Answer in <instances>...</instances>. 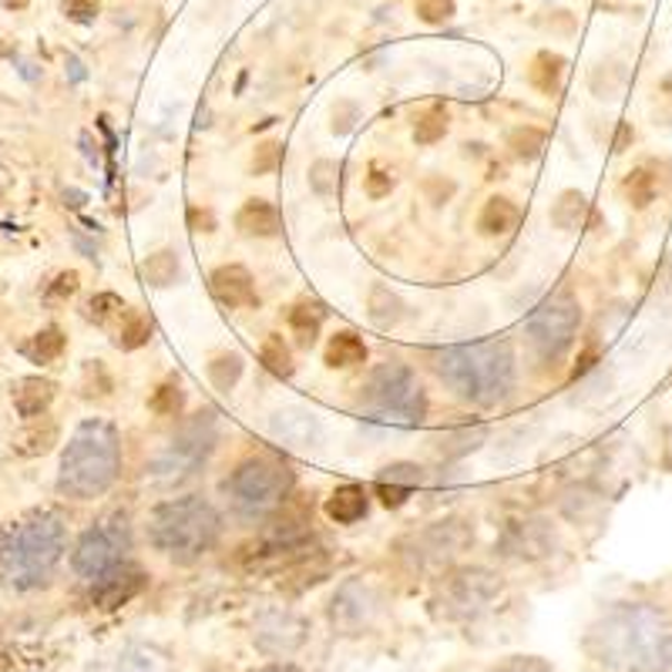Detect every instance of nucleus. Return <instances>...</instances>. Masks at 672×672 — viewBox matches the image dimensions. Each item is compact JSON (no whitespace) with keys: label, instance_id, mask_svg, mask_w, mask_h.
Masks as SVG:
<instances>
[{"label":"nucleus","instance_id":"b1692460","mask_svg":"<svg viewBox=\"0 0 672 672\" xmlns=\"http://www.w3.org/2000/svg\"><path fill=\"white\" fill-rule=\"evenodd\" d=\"M586 212H589V198H586L579 189H566L562 195H558V198L551 202L548 218H551V226H554V230L572 233V230H579L582 222H586Z\"/></svg>","mask_w":672,"mask_h":672},{"label":"nucleus","instance_id":"6e6d98bb","mask_svg":"<svg viewBox=\"0 0 672 672\" xmlns=\"http://www.w3.org/2000/svg\"><path fill=\"white\" fill-rule=\"evenodd\" d=\"M665 276H669V286H672V259H669V266H665Z\"/></svg>","mask_w":672,"mask_h":672},{"label":"nucleus","instance_id":"7c9ffc66","mask_svg":"<svg viewBox=\"0 0 672 672\" xmlns=\"http://www.w3.org/2000/svg\"><path fill=\"white\" fill-rule=\"evenodd\" d=\"M370 319L380 326V329H390L404 319V299L387 289V286H374L370 289Z\"/></svg>","mask_w":672,"mask_h":672},{"label":"nucleus","instance_id":"473e14b6","mask_svg":"<svg viewBox=\"0 0 672 672\" xmlns=\"http://www.w3.org/2000/svg\"><path fill=\"white\" fill-rule=\"evenodd\" d=\"M544 142H548V135H544L541 129H534V125H518V129L508 135V149H511V155H515L518 162H534V159H541Z\"/></svg>","mask_w":672,"mask_h":672},{"label":"nucleus","instance_id":"864d4df0","mask_svg":"<svg viewBox=\"0 0 672 672\" xmlns=\"http://www.w3.org/2000/svg\"><path fill=\"white\" fill-rule=\"evenodd\" d=\"M31 0H4V8H14V11H24Z\"/></svg>","mask_w":672,"mask_h":672},{"label":"nucleus","instance_id":"6ab92c4d","mask_svg":"<svg viewBox=\"0 0 672 672\" xmlns=\"http://www.w3.org/2000/svg\"><path fill=\"white\" fill-rule=\"evenodd\" d=\"M54 394H58V387L51 380H44V377H24V380L14 384L11 400H14V410L24 420H34V417H41L51 407Z\"/></svg>","mask_w":672,"mask_h":672},{"label":"nucleus","instance_id":"5fc2aeb1","mask_svg":"<svg viewBox=\"0 0 672 672\" xmlns=\"http://www.w3.org/2000/svg\"><path fill=\"white\" fill-rule=\"evenodd\" d=\"M259 672H299V669H293V665H266Z\"/></svg>","mask_w":672,"mask_h":672},{"label":"nucleus","instance_id":"49530a36","mask_svg":"<svg viewBox=\"0 0 672 672\" xmlns=\"http://www.w3.org/2000/svg\"><path fill=\"white\" fill-rule=\"evenodd\" d=\"M495 672H551V665L541 662V659H525V655H518V659H508L505 665H498Z\"/></svg>","mask_w":672,"mask_h":672},{"label":"nucleus","instance_id":"412c9836","mask_svg":"<svg viewBox=\"0 0 672 672\" xmlns=\"http://www.w3.org/2000/svg\"><path fill=\"white\" fill-rule=\"evenodd\" d=\"M562 81H566V58L554 54V51H538L531 68H528V84L548 98H554L562 91Z\"/></svg>","mask_w":672,"mask_h":672},{"label":"nucleus","instance_id":"a18cd8bd","mask_svg":"<svg viewBox=\"0 0 672 672\" xmlns=\"http://www.w3.org/2000/svg\"><path fill=\"white\" fill-rule=\"evenodd\" d=\"M364 189H367V195H370V198H384V195H390L394 179H390L387 172H380V169H370V172H367V179H364Z\"/></svg>","mask_w":672,"mask_h":672},{"label":"nucleus","instance_id":"5701e85b","mask_svg":"<svg viewBox=\"0 0 672 672\" xmlns=\"http://www.w3.org/2000/svg\"><path fill=\"white\" fill-rule=\"evenodd\" d=\"M518 226V205L505 195H491L478 215L481 236H508Z\"/></svg>","mask_w":672,"mask_h":672},{"label":"nucleus","instance_id":"de8ad7c7","mask_svg":"<svg viewBox=\"0 0 672 672\" xmlns=\"http://www.w3.org/2000/svg\"><path fill=\"white\" fill-rule=\"evenodd\" d=\"M119 672H155V665H152V659L145 655V652H125L122 655V662H119Z\"/></svg>","mask_w":672,"mask_h":672},{"label":"nucleus","instance_id":"f704fd0d","mask_svg":"<svg viewBox=\"0 0 672 672\" xmlns=\"http://www.w3.org/2000/svg\"><path fill=\"white\" fill-rule=\"evenodd\" d=\"M54 440H58V427H54V424H48L44 430L34 427V430H24V434L14 440V451L24 455V458H38V455H48V451H51Z\"/></svg>","mask_w":672,"mask_h":672},{"label":"nucleus","instance_id":"72a5a7b5","mask_svg":"<svg viewBox=\"0 0 672 672\" xmlns=\"http://www.w3.org/2000/svg\"><path fill=\"white\" fill-rule=\"evenodd\" d=\"M149 407L162 417H179L185 410V390L179 380H165L155 387V394L149 397Z\"/></svg>","mask_w":672,"mask_h":672},{"label":"nucleus","instance_id":"aec40b11","mask_svg":"<svg viewBox=\"0 0 672 672\" xmlns=\"http://www.w3.org/2000/svg\"><path fill=\"white\" fill-rule=\"evenodd\" d=\"M367 511H370V495L360 485H340L326 498V518L336 525H354L367 518Z\"/></svg>","mask_w":672,"mask_h":672},{"label":"nucleus","instance_id":"bb28decb","mask_svg":"<svg viewBox=\"0 0 672 672\" xmlns=\"http://www.w3.org/2000/svg\"><path fill=\"white\" fill-rule=\"evenodd\" d=\"M622 195H625V202H629L635 212L649 208V205L655 202V195H659V179H655V172H652L649 165L632 169V172L625 175V182H622Z\"/></svg>","mask_w":672,"mask_h":672},{"label":"nucleus","instance_id":"f257e3e1","mask_svg":"<svg viewBox=\"0 0 672 672\" xmlns=\"http://www.w3.org/2000/svg\"><path fill=\"white\" fill-rule=\"evenodd\" d=\"M589 652L619 672H672V622L645 602L609 609L586 639Z\"/></svg>","mask_w":672,"mask_h":672},{"label":"nucleus","instance_id":"1a4fd4ad","mask_svg":"<svg viewBox=\"0 0 672 672\" xmlns=\"http://www.w3.org/2000/svg\"><path fill=\"white\" fill-rule=\"evenodd\" d=\"M579 323H582V306L576 296L569 293H558V296H548L531 316H528V340L534 347V354L544 360V364H554L562 360V354L572 347L576 333H579Z\"/></svg>","mask_w":672,"mask_h":672},{"label":"nucleus","instance_id":"f03ea898","mask_svg":"<svg viewBox=\"0 0 672 672\" xmlns=\"http://www.w3.org/2000/svg\"><path fill=\"white\" fill-rule=\"evenodd\" d=\"M434 374L475 407L501 404L515 387V350L508 340H478L434 354Z\"/></svg>","mask_w":672,"mask_h":672},{"label":"nucleus","instance_id":"4be33fe9","mask_svg":"<svg viewBox=\"0 0 672 672\" xmlns=\"http://www.w3.org/2000/svg\"><path fill=\"white\" fill-rule=\"evenodd\" d=\"M323 364H326L329 370L360 367V364H367V344L360 340L357 333H336V336H329L326 354H323Z\"/></svg>","mask_w":672,"mask_h":672},{"label":"nucleus","instance_id":"20e7f679","mask_svg":"<svg viewBox=\"0 0 672 672\" xmlns=\"http://www.w3.org/2000/svg\"><path fill=\"white\" fill-rule=\"evenodd\" d=\"M64 551V521L54 511H34L0 534V586L38 589L51 579Z\"/></svg>","mask_w":672,"mask_h":672},{"label":"nucleus","instance_id":"393cba45","mask_svg":"<svg viewBox=\"0 0 672 672\" xmlns=\"http://www.w3.org/2000/svg\"><path fill=\"white\" fill-rule=\"evenodd\" d=\"M182 276V259L175 250H159L142 263V279L155 289H169L175 286V279Z\"/></svg>","mask_w":672,"mask_h":672},{"label":"nucleus","instance_id":"79ce46f5","mask_svg":"<svg viewBox=\"0 0 672 672\" xmlns=\"http://www.w3.org/2000/svg\"><path fill=\"white\" fill-rule=\"evenodd\" d=\"M357 119H360L357 101H336L333 104V135H347Z\"/></svg>","mask_w":672,"mask_h":672},{"label":"nucleus","instance_id":"cd10ccee","mask_svg":"<svg viewBox=\"0 0 672 672\" xmlns=\"http://www.w3.org/2000/svg\"><path fill=\"white\" fill-rule=\"evenodd\" d=\"M243 370H246V360L236 350H226V354H218V357L208 360L205 374H208V380H212V387L218 394H230L243 380Z\"/></svg>","mask_w":672,"mask_h":672},{"label":"nucleus","instance_id":"c85d7f7f","mask_svg":"<svg viewBox=\"0 0 672 672\" xmlns=\"http://www.w3.org/2000/svg\"><path fill=\"white\" fill-rule=\"evenodd\" d=\"M286 323H289V329L296 333L299 347L309 350V347L316 344V336H319V326H323V309H319L316 303H296V306L289 309Z\"/></svg>","mask_w":672,"mask_h":672},{"label":"nucleus","instance_id":"c03bdc74","mask_svg":"<svg viewBox=\"0 0 672 672\" xmlns=\"http://www.w3.org/2000/svg\"><path fill=\"white\" fill-rule=\"evenodd\" d=\"M98 8H101V0H64L68 18H74V21H81V24L94 21V18H98Z\"/></svg>","mask_w":672,"mask_h":672},{"label":"nucleus","instance_id":"37998d69","mask_svg":"<svg viewBox=\"0 0 672 672\" xmlns=\"http://www.w3.org/2000/svg\"><path fill=\"white\" fill-rule=\"evenodd\" d=\"M78 286H81V276H78L74 269H68V273H61V276L48 286V299H71V296L78 293Z\"/></svg>","mask_w":672,"mask_h":672},{"label":"nucleus","instance_id":"4c0bfd02","mask_svg":"<svg viewBox=\"0 0 672 672\" xmlns=\"http://www.w3.org/2000/svg\"><path fill=\"white\" fill-rule=\"evenodd\" d=\"M447 135V115L444 111H427V115L417 119L414 125V142L417 145H434Z\"/></svg>","mask_w":672,"mask_h":672},{"label":"nucleus","instance_id":"6e6552de","mask_svg":"<svg viewBox=\"0 0 672 672\" xmlns=\"http://www.w3.org/2000/svg\"><path fill=\"white\" fill-rule=\"evenodd\" d=\"M360 407H367L380 417L420 424L427 417V394L407 364L387 360V364L374 367L367 384L360 387Z\"/></svg>","mask_w":672,"mask_h":672},{"label":"nucleus","instance_id":"9d476101","mask_svg":"<svg viewBox=\"0 0 672 672\" xmlns=\"http://www.w3.org/2000/svg\"><path fill=\"white\" fill-rule=\"evenodd\" d=\"M129 518L125 515H108L101 518L98 525H91L78 544H74V554H71V569L88 579V582H98L104 572H111L115 566L125 562V551H129Z\"/></svg>","mask_w":672,"mask_h":672},{"label":"nucleus","instance_id":"8fccbe9b","mask_svg":"<svg viewBox=\"0 0 672 672\" xmlns=\"http://www.w3.org/2000/svg\"><path fill=\"white\" fill-rule=\"evenodd\" d=\"M427 189L434 192V195H430V202H434V205H444L447 198L455 195V189H458V185H455V182H437V179H430V182H427Z\"/></svg>","mask_w":672,"mask_h":672},{"label":"nucleus","instance_id":"ddd939ff","mask_svg":"<svg viewBox=\"0 0 672 672\" xmlns=\"http://www.w3.org/2000/svg\"><path fill=\"white\" fill-rule=\"evenodd\" d=\"M269 434L276 444H286L293 451H316L323 444V424L306 407H283L269 417Z\"/></svg>","mask_w":672,"mask_h":672},{"label":"nucleus","instance_id":"4468645a","mask_svg":"<svg viewBox=\"0 0 672 672\" xmlns=\"http://www.w3.org/2000/svg\"><path fill=\"white\" fill-rule=\"evenodd\" d=\"M145 586H149V576H145L139 566L122 562V566H115L111 572H104L98 582H91V599H94V605H101V609H122V605H129Z\"/></svg>","mask_w":672,"mask_h":672},{"label":"nucleus","instance_id":"423d86ee","mask_svg":"<svg viewBox=\"0 0 672 672\" xmlns=\"http://www.w3.org/2000/svg\"><path fill=\"white\" fill-rule=\"evenodd\" d=\"M222 491H226V498L240 518L259 521V518L276 515L289 501L293 471L286 461H279L273 455H253L230 471V478L222 481Z\"/></svg>","mask_w":672,"mask_h":672},{"label":"nucleus","instance_id":"9b49d317","mask_svg":"<svg viewBox=\"0 0 672 672\" xmlns=\"http://www.w3.org/2000/svg\"><path fill=\"white\" fill-rule=\"evenodd\" d=\"M501 592L498 576H491L488 569H461L447 579L444 595H447V612L451 615H478L481 609H488Z\"/></svg>","mask_w":672,"mask_h":672},{"label":"nucleus","instance_id":"f3484780","mask_svg":"<svg viewBox=\"0 0 672 672\" xmlns=\"http://www.w3.org/2000/svg\"><path fill=\"white\" fill-rule=\"evenodd\" d=\"M256 642L266 652L286 655V652H293L303 642V622L296 615H289V612H269L256 625Z\"/></svg>","mask_w":672,"mask_h":672},{"label":"nucleus","instance_id":"2eb2a0df","mask_svg":"<svg viewBox=\"0 0 672 672\" xmlns=\"http://www.w3.org/2000/svg\"><path fill=\"white\" fill-rule=\"evenodd\" d=\"M208 289L212 296L226 306V309H253L259 306V293H256V279L246 266L240 263H226L212 269L208 276Z\"/></svg>","mask_w":672,"mask_h":672},{"label":"nucleus","instance_id":"09e8293b","mask_svg":"<svg viewBox=\"0 0 672 672\" xmlns=\"http://www.w3.org/2000/svg\"><path fill=\"white\" fill-rule=\"evenodd\" d=\"M189 226H192L195 233H212V230H215V215H212L208 208L192 205V208H189Z\"/></svg>","mask_w":672,"mask_h":672},{"label":"nucleus","instance_id":"0eeeda50","mask_svg":"<svg viewBox=\"0 0 672 672\" xmlns=\"http://www.w3.org/2000/svg\"><path fill=\"white\" fill-rule=\"evenodd\" d=\"M215 414L212 410H198L195 417H189L179 434L169 440V447L152 458L149 465V481L162 485V488H172V485H182L189 478L198 475V468L208 461L212 447H215Z\"/></svg>","mask_w":672,"mask_h":672},{"label":"nucleus","instance_id":"f8f14e48","mask_svg":"<svg viewBox=\"0 0 672 672\" xmlns=\"http://www.w3.org/2000/svg\"><path fill=\"white\" fill-rule=\"evenodd\" d=\"M377 615V592L367 582H344L336 589L333 602H329V622L333 629H340L344 635H357L364 632Z\"/></svg>","mask_w":672,"mask_h":672},{"label":"nucleus","instance_id":"a211bd4d","mask_svg":"<svg viewBox=\"0 0 672 672\" xmlns=\"http://www.w3.org/2000/svg\"><path fill=\"white\" fill-rule=\"evenodd\" d=\"M236 230L250 240H273L283 230V215L269 198H246L236 212Z\"/></svg>","mask_w":672,"mask_h":672},{"label":"nucleus","instance_id":"7ed1b4c3","mask_svg":"<svg viewBox=\"0 0 672 672\" xmlns=\"http://www.w3.org/2000/svg\"><path fill=\"white\" fill-rule=\"evenodd\" d=\"M119 468H122V437L115 424L91 417L78 424V430L64 447L58 491L74 501H94L115 485Z\"/></svg>","mask_w":672,"mask_h":672},{"label":"nucleus","instance_id":"2f4dec72","mask_svg":"<svg viewBox=\"0 0 672 672\" xmlns=\"http://www.w3.org/2000/svg\"><path fill=\"white\" fill-rule=\"evenodd\" d=\"M259 360H263V367H266L273 377H279V380H289L293 370H296L293 354H289V347L283 344V336H279V333H269L266 340H263V347H259Z\"/></svg>","mask_w":672,"mask_h":672},{"label":"nucleus","instance_id":"39448f33","mask_svg":"<svg viewBox=\"0 0 672 672\" xmlns=\"http://www.w3.org/2000/svg\"><path fill=\"white\" fill-rule=\"evenodd\" d=\"M218 531H222V525H218L215 508L198 495L162 501L149 518V541L175 566L202 562V558L215 548Z\"/></svg>","mask_w":672,"mask_h":672},{"label":"nucleus","instance_id":"58836bf2","mask_svg":"<svg viewBox=\"0 0 672 672\" xmlns=\"http://www.w3.org/2000/svg\"><path fill=\"white\" fill-rule=\"evenodd\" d=\"M309 189L319 195V198H329L336 192V162L329 159H319L309 165Z\"/></svg>","mask_w":672,"mask_h":672},{"label":"nucleus","instance_id":"a878e982","mask_svg":"<svg viewBox=\"0 0 672 672\" xmlns=\"http://www.w3.org/2000/svg\"><path fill=\"white\" fill-rule=\"evenodd\" d=\"M152 319L139 309H125V316L119 319V329H115V347L119 350H142L149 340H152Z\"/></svg>","mask_w":672,"mask_h":672},{"label":"nucleus","instance_id":"3c124183","mask_svg":"<svg viewBox=\"0 0 672 672\" xmlns=\"http://www.w3.org/2000/svg\"><path fill=\"white\" fill-rule=\"evenodd\" d=\"M592 367H595V350H586V354L579 357V364H576L572 377H582V374H589Z\"/></svg>","mask_w":672,"mask_h":672},{"label":"nucleus","instance_id":"ea45409f","mask_svg":"<svg viewBox=\"0 0 672 672\" xmlns=\"http://www.w3.org/2000/svg\"><path fill=\"white\" fill-rule=\"evenodd\" d=\"M279 159H283V145H279L276 139H266V142L256 145V155H253L250 172H253V175H269V172H276Z\"/></svg>","mask_w":672,"mask_h":672},{"label":"nucleus","instance_id":"a19ab883","mask_svg":"<svg viewBox=\"0 0 672 672\" xmlns=\"http://www.w3.org/2000/svg\"><path fill=\"white\" fill-rule=\"evenodd\" d=\"M417 18L424 24H444L455 18V0H417Z\"/></svg>","mask_w":672,"mask_h":672},{"label":"nucleus","instance_id":"c756f323","mask_svg":"<svg viewBox=\"0 0 672 672\" xmlns=\"http://www.w3.org/2000/svg\"><path fill=\"white\" fill-rule=\"evenodd\" d=\"M68 347V336L58 329V326H44L31 336V344H24V354L34 360V364H54Z\"/></svg>","mask_w":672,"mask_h":672},{"label":"nucleus","instance_id":"603ef678","mask_svg":"<svg viewBox=\"0 0 672 672\" xmlns=\"http://www.w3.org/2000/svg\"><path fill=\"white\" fill-rule=\"evenodd\" d=\"M64 198H71L68 205H74V208H81V205H84V192H74V189H71V192H64Z\"/></svg>","mask_w":672,"mask_h":672},{"label":"nucleus","instance_id":"c9c22d12","mask_svg":"<svg viewBox=\"0 0 672 672\" xmlns=\"http://www.w3.org/2000/svg\"><path fill=\"white\" fill-rule=\"evenodd\" d=\"M125 299L122 296H115V293H98L91 303H88V316L98 323V326H111L115 319H122L125 316Z\"/></svg>","mask_w":672,"mask_h":672},{"label":"nucleus","instance_id":"e433bc0d","mask_svg":"<svg viewBox=\"0 0 672 672\" xmlns=\"http://www.w3.org/2000/svg\"><path fill=\"white\" fill-rule=\"evenodd\" d=\"M485 440V427H465V430H458V434H447L444 440H440V455H447V458H461V455H468V451H475V447Z\"/></svg>","mask_w":672,"mask_h":672},{"label":"nucleus","instance_id":"dca6fc26","mask_svg":"<svg viewBox=\"0 0 672 672\" xmlns=\"http://www.w3.org/2000/svg\"><path fill=\"white\" fill-rule=\"evenodd\" d=\"M424 485V468L410 465V461H397V465H387L377 481H374V491L377 498L384 501V508H404L407 498Z\"/></svg>","mask_w":672,"mask_h":672}]
</instances>
